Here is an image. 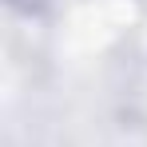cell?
<instances>
[]
</instances>
